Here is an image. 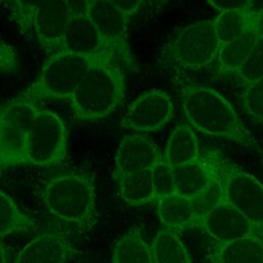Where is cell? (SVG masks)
Instances as JSON below:
<instances>
[{
	"instance_id": "34",
	"label": "cell",
	"mask_w": 263,
	"mask_h": 263,
	"mask_svg": "<svg viewBox=\"0 0 263 263\" xmlns=\"http://www.w3.org/2000/svg\"><path fill=\"white\" fill-rule=\"evenodd\" d=\"M171 0H150V3L152 6L154 7H161L163 5H165L167 2H170Z\"/></svg>"
},
{
	"instance_id": "33",
	"label": "cell",
	"mask_w": 263,
	"mask_h": 263,
	"mask_svg": "<svg viewBox=\"0 0 263 263\" xmlns=\"http://www.w3.org/2000/svg\"><path fill=\"white\" fill-rule=\"evenodd\" d=\"M8 255L4 243L0 240V263H7Z\"/></svg>"
},
{
	"instance_id": "26",
	"label": "cell",
	"mask_w": 263,
	"mask_h": 263,
	"mask_svg": "<svg viewBox=\"0 0 263 263\" xmlns=\"http://www.w3.org/2000/svg\"><path fill=\"white\" fill-rule=\"evenodd\" d=\"M233 76L242 85L263 78V31L259 34L247 60Z\"/></svg>"
},
{
	"instance_id": "19",
	"label": "cell",
	"mask_w": 263,
	"mask_h": 263,
	"mask_svg": "<svg viewBox=\"0 0 263 263\" xmlns=\"http://www.w3.org/2000/svg\"><path fill=\"white\" fill-rule=\"evenodd\" d=\"M157 213L165 228L174 231L197 226L198 217L191 198L174 193L158 199Z\"/></svg>"
},
{
	"instance_id": "6",
	"label": "cell",
	"mask_w": 263,
	"mask_h": 263,
	"mask_svg": "<svg viewBox=\"0 0 263 263\" xmlns=\"http://www.w3.org/2000/svg\"><path fill=\"white\" fill-rule=\"evenodd\" d=\"M221 43L214 21H200L178 31L163 46L159 64L165 68L199 70L213 63Z\"/></svg>"
},
{
	"instance_id": "36",
	"label": "cell",
	"mask_w": 263,
	"mask_h": 263,
	"mask_svg": "<svg viewBox=\"0 0 263 263\" xmlns=\"http://www.w3.org/2000/svg\"><path fill=\"white\" fill-rule=\"evenodd\" d=\"M6 1H11V0H0V5L2 4V3H4V2H6Z\"/></svg>"
},
{
	"instance_id": "30",
	"label": "cell",
	"mask_w": 263,
	"mask_h": 263,
	"mask_svg": "<svg viewBox=\"0 0 263 263\" xmlns=\"http://www.w3.org/2000/svg\"><path fill=\"white\" fill-rule=\"evenodd\" d=\"M46 0H11L14 20L23 33L32 31V21L36 9Z\"/></svg>"
},
{
	"instance_id": "1",
	"label": "cell",
	"mask_w": 263,
	"mask_h": 263,
	"mask_svg": "<svg viewBox=\"0 0 263 263\" xmlns=\"http://www.w3.org/2000/svg\"><path fill=\"white\" fill-rule=\"evenodd\" d=\"M176 85L186 119L192 127L204 135L257 147L253 135L222 95L180 77L176 78Z\"/></svg>"
},
{
	"instance_id": "12",
	"label": "cell",
	"mask_w": 263,
	"mask_h": 263,
	"mask_svg": "<svg viewBox=\"0 0 263 263\" xmlns=\"http://www.w3.org/2000/svg\"><path fill=\"white\" fill-rule=\"evenodd\" d=\"M61 49L79 55L117 61L84 10L74 11L64 34Z\"/></svg>"
},
{
	"instance_id": "23",
	"label": "cell",
	"mask_w": 263,
	"mask_h": 263,
	"mask_svg": "<svg viewBox=\"0 0 263 263\" xmlns=\"http://www.w3.org/2000/svg\"><path fill=\"white\" fill-rule=\"evenodd\" d=\"M154 263H191L189 253L177 231L163 227L151 246Z\"/></svg>"
},
{
	"instance_id": "29",
	"label": "cell",
	"mask_w": 263,
	"mask_h": 263,
	"mask_svg": "<svg viewBox=\"0 0 263 263\" xmlns=\"http://www.w3.org/2000/svg\"><path fill=\"white\" fill-rule=\"evenodd\" d=\"M241 101L247 114L254 121L263 123V78L243 85Z\"/></svg>"
},
{
	"instance_id": "27",
	"label": "cell",
	"mask_w": 263,
	"mask_h": 263,
	"mask_svg": "<svg viewBox=\"0 0 263 263\" xmlns=\"http://www.w3.org/2000/svg\"><path fill=\"white\" fill-rule=\"evenodd\" d=\"M150 171L154 193L157 200L176 193L174 167L165 160L162 153L159 155Z\"/></svg>"
},
{
	"instance_id": "25",
	"label": "cell",
	"mask_w": 263,
	"mask_h": 263,
	"mask_svg": "<svg viewBox=\"0 0 263 263\" xmlns=\"http://www.w3.org/2000/svg\"><path fill=\"white\" fill-rule=\"evenodd\" d=\"M35 228V222L20 211L8 194L0 190V236L28 233Z\"/></svg>"
},
{
	"instance_id": "22",
	"label": "cell",
	"mask_w": 263,
	"mask_h": 263,
	"mask_svg": "<svg viewBox=\"0 0 263 263\" xmlns=\"http://www.w3.org/2000/svg\"><path fill=\"white\" fill-rule=\"evenodd\" d=\"M113 263H154L151 247L141 231L133 228L121 235L113 248Z\"/></svg>"
},
{
	"instance_id": "8",
	"label": "cell",
	"mask_w": 263,
	"mask_h": 263,
	"mask_svg": "<svg viewBox=\"0 0 263 263\" xmlns=\"http://www.w3.org/2000/svg\"><path fill=\"white\" fill-rule=\"evenodd\" d=\"M37 106L11 101L0 106V157L3 168L27 162V141Z\"/></svg>"
},
{
	"instance_id": "35",
	"label": "cell",
	"mask_w": 263,
	"mask_h": 263,
	"mask_svg": "<svg viewBox=\"0 0 263 263\" xmlns=\"http://www.w3.org/2000/svg\"><path fill=\"white\" fill-rule=\"evenodd\" d=\"M2 170H4V168H3V166H2V162H1V157H0V173H1V171H2Z\"/></svg>"
},
{
	"instance_id": "7",
	"label": "cell",
	"mask_w": 263,
	"mask_h": 263,
	"mask_svg": "<svg viewBox=\"0 0 263 263\" xmlns=\"http://www.w3.org/2000/svg\"><path fill=\"white\" fill-rule=\"evenodd\" d=\"M67 153V129L54 112L37 107L27 141V162L50 166L62 161Z\"/></svg>"
},
{
	"instance_id": "13",
	"label": "cell",
	"mask_w": 263,
	"mask_h": 263,
	"mask_svg": "<svg viewBox=\"0 0 263 263\" xmlns=\"http://www.w3.org/2000/svg\"><path fill=\"white\" fill-rule=\"evenodd\" d=\"M197 226L201 227L221 243L263 232L262 229L257 227L225 199L214 210L201 217L197 222Z\"/></svg>"
},
{
	"instance_id": "31",
	"label": "cell",
	"mask_w": 263,
	"mask_h": 263,
	"mask_svg": "<svg viewBox=\"0 0 263 263\" xmlns=\"http://www.w3.org/2000/svg\"><path fill=\"white\" fill-rule=\"evenodd\" d=\"M208 3L220 12L243 10L253 8L254 0H206Z\"/></svg>"
},
{
	"instance_id": "15",
	"label": "cell",
	"mask_w": 263,
	"mask_h": 263,
	"mask_svg": "<svg viewBox=\"0 0 263 263\" xmlns=\"http://www.w3.org/2000/svg\"><path fill=\"white\" fill-rule=\"evenodd\" d=\"M74 253L71 241L61 232L45 231L27 242L13 263H65Z\"/></svg>"
},
{
	"instance_id": "20",
	"label": "cell",
	"mask_w": 263,
	"mask_h": 263,
	"mask_svg": "<svg viewBox=\"0 0 263 263\" xmlns=\"http://www.w3.org/2000/svg\"><path fill=\"white\" fill-rule=\"evenodd\" d=\"M163 156L173 167L200 158L198 142L189 123H181L175 127L166 142Z\"/></svg>"
},
{
	"instance_id": "18",
	"label": "cell",
	"mask_w": 263,
	"mask_h": 263,
	"mask_svg": "<svg viewBox=\"0 0 263 263\" xmlns=\"http://www.w3.org/2000/svg\"><path fill=\"white\" fill-rule=\"evenodd\" d=\"M262 27L255 28L245 35L221 44L217 54V75L233 76L253 49Z\"/></svg>"
},
{
	"instance_id": "21",
	"label": "cell",
	"mask_w": 263,
	"mask_h": 263,
	"mask_svg": "<svg viewBox=\"0 0 263 263\" xmlns=\"http://www.w3.org/2000/svg\"><path fill=\"white\" fill-rule=\"evenodd\" d=\"M176 193L185 197H193L213 180V174L206 162L199 159L174 167Z\"/></svg>"
},
{
	"instance_id": "28",
	"label": "cell",
	"mask_w": 263,
	"mask_h": 263,
	"mask_svg": "<svg viewBox=\"0 0 263 263\" xmlns=\"http://www.w3.org/2000/svg\"><path fill=\"white\" fill-rule=\"evenodd\" d=\"M225 199L222 187L218 180L213 176V180L196 195L191 197L192 204L198 220L214 210Z\"/></svg>"
},
{
	"instance_id": "14",
	"label": "cell",
	"mask_w": 263,
	"mask_h": 263,
	"mask_svg": "<svg viewBox=\"0 0 263 263\" xmlns=\"http://www.w3.org/2000/svg\"><path fill=\"white\" fill-rule=\"evenodd\" d=\"M161 152L147 137L135 133L121 140L114 161L116 179L144 170H150Z\"/></svg>"
},
{
	"instance_id": "2",
	"label": "cell",
	"mask_w": 263,
	"mask_h": 263,
	"mask_svg": "<svg viewBox=\"0 0 263 263\" xmlns=\"http://www.w3.org/2000/svg\"><path fill=\"white\" fill-rule=\"evenodd\" d=\"M124 73L115 60H98L84 74L70 104L75 116L93 121L109 116L121 103L125 93Z\"/></svg>"
},
{
	"instance_id": "4",
	"label": "cell",
	"mask_w": 263,
	"mask_h": 263,
	"mask_svg": "<svg viewBox=\"0 0 263 263\" xmlns=\"http://www.w3.org/2000/svg\"><path fill=\"white\" fill-rule=\"evenodd\" d=\"M101 59L106 58L84 57L60 49L47 59L36 79L13 99L32 104L42 100H70L87 70Z\"/></svg>"
},
{
	"instance_id": "17",
	"label": "cell",
	"mask_w": 263,
	"mask_h": 263,
	"mask_svg": "<svg viewBox=\"0 0 263 263\" xmlns=\"http://www.w3.org/2000/svg\"><path fill=\"white\" fill-rule=\"evenodd\" d=\"M262 25L263 10L258 8L220 12L214 20L215 31L221 44L234 40Z\"/></svg>"
},
{
	"instance_id": "32",
	"label": "cell",
	"mask_w": 263,
	"mask_h": 263,
	"mask_svg": "<svg viewBox=\"0 0 263 263\" xmlns=\"http://www.w3.org/2000/svg\"><path fill=\"white\" fill-rule=\"evenodd\" d=\"M121 11L128 18L134 16L141 8L145 0H106Z\"/></svg>"
},
{
	"instance_id": "16",
	"label": "cell",
	"mask_w": 263,
	"mask_h": 263,
	"mask_svg": "<svg viewBox=\"0 0 263 263\" xmlns=\"http://www.w3.org/2000/svg\"><path fill=\"white\" fill-rule=\"evenodd\" d=\"M212 263H263V232L228 242H218Z\"/></svg>"
},
{
	"instance_id": "9",
	"label": "cell",
	"mask_w": 263,
	"mask_h": 263,
	"mask_svg": "<svg viewBox=\"0 0 263 263\" xmlns=\"http://www.w3.org/2000/svg\"><path fill=\"white\" fill-rule=\"evenodd\" d=\"M83 10L119 64L136 72L138 64L129 45L128 17L106 0H83Z\"/></svg>"
},
{
	"instance_id": "3",
	"label": "cell",
	"mask_w": 263,
	"mask_h": 263,
	"mask_svg": "<svg viewBox=\"0 0 263 263\" xmlns=\"http://www.w3.org/2000/svg\"><path fill=\"white\" fill-rule=\"evenodd\" d=\"M48 212L80 229L91 226L96 216V188L92 180L78 172H65L48 180L42 191Z\"/></svg>"
},
{
	"instance_id": "24",
	"label": "cell",
	"mask_w": 263,
	"mask_h": 263,
	"mask_svg": "<svg viewBox=\"0 0 263 263\" xmlns=\"http://www.w3.org/2000/svg\"><path fill=\"white\" fill-rule=\"evenodd\" d=\"M119 192L123 200L133 205L148 203L156 199L151 171L144 170L119 178Z\"/></svg>"
},
{
	"instance_id": "5",
	"label": "cell",
	"mask_w": 263,
	"mask_h": 263,
	"mask_svg": "<svg viewBox=\"0 0 263 263\" xmlns=\"http://www.w3.org/2000/svg\"><path fill=\"white\" fill-rule=\"evenodd\" d=\"M202 158L220 183L225 200L263 230V185L260 181L220 151L209 150Z\"/></svg>"
},
{
	"instance_id": "10",
	"label": "cell",
	"mask_w": 263,
	"mask_h": 263,
	"mask_svg": "<svg viewBox=\"0 0 263 263\" xmlns=\"http://www.w3.org/2000/svg\"><path fill=\"white\" fill-rule=\"evenodd\" d=\"M173 113L174 104L170 96L160 89H150L129 104L120 125L138 133L154 132L165 125Z\"/></svg>"
},
{
	"instance_id": "11",
	"label": "cell",
	"mask_w": 263,
	"mask_h": 263,
	"mask_svg": "<svg viewBox=\"0 0 263 263\" xmlns=\"http://www.w3.org/2000/svg\"><path fill=\"white\" fill-rule=\"evenodd\" d=\"M74 13L69 0H46L35 11L32 30L44 49L58 51L64 34Z\"/></svg>"
}]
</instances>
